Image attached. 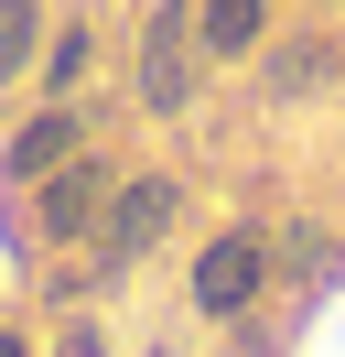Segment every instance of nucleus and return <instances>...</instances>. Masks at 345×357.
Segmentation results:
<instances>
[{
  "label": "nucleus",
  "mask_w": 345,
  "mask_h": 357,
  "mask_svg": "<svg viewBox=\"0 0 345 357\" xmlns=\"http://www.w3.org/2000/svg\"><path fill=\"white\" fill-rule=\"evenodd\" d=\"M141 98L151 109H184L194 98V22L184 11H162V22L141 33Z\"/></svg>",
  "instance_id": "2"
},
{
  "label": "nucleus",
  "mask_w": 345,
  "mask_h": 357,
  "mask_svg": "<svg viewBox=\"0 0 345 357\" xmlns=\"http://www.w3.org/2000/svg\"><path fill=\"white\" fill-rule=\"evenodd\" d=\"M76 76H86V33H65V44H54V54H43V87H54V98H65V87H76Z\"/></svg>",
  "instance_id": "9"
},
{
  "label": "nucleus",
  "mask_w": 345,
  "mask_h": 357,
  "mask_svg": "<svg viewBox=\"0 0 345 357\" xmlns=\"http://www.w3.org/2000/svg\"><path fill=\"white\" fill-rule=\"evenodd\" d=\"M259 22H270V0H205V22H194V33H205L216 54H248Z\"/></svg>",
  "instance_id": "6"
},
{
  "label": "nucleus",
  "mask_w": 345,
  "mask_h": 357,
  "mask_svg": "<svg viewBox=\"0 0 345 357\" xmlns=\"http://www.w3.org/2000/svg\"><path fill=\"white\" fill-rule=\"evenodd\" d=\"M259 271H270V249L237 227V238H216L205 260H194V303L205 314H237V303H259Z\"/></svg>",
  "instance_id": "1"
},
{
  "label": "nucleus",
  "mask_w": 345,
  "mask_h": 357,
  "mask_svg": "<svg viewBox=\"0 0 345 357\" xmlns=\"http://www.w3.org/2000/svg\"><path fill=\"white\" fill-rule=\"evenodd\" d=\"M0 357H22V335H0Z\"/></svg>",
  "instance_id": "11"
},
{
  "label": "nucleus",
  "mask_w": 345,
  "mask_h": 357,
  "mask_svg": "<svg viewBox=\"0 0 345 357\" xmlns=\"http://www.w3.org/2000/svg\"><path fill=\"white\" fill-rule=\"evenodd\" d=\"M97 206H108V162H54V184H43V227H54V238H76Z\"/></svg>",
  "instance_id": "4"
},
{
  "label": "nucleus",
  "mask_w": 345,
  "mask_h": 357,
  "mask_svg": "<svg viewBox=\"0 0 345 357\" xmlns=\"http://www.w3.org/2000/svg\"><path fill=\"white\" fill-rule=\"evenodd\" d=\"M33 33H43V11H33V0H0V76H22V66H33Z\"/></svg>",
  "instance_id": "7"
},
{
  "label": "nucleus",
  "mask_w": 345,
  "mask_h": 357,
  "mask_svg": "<svg viewBox=\"0 0 345 357\" xmlns=\"http://www.w3.org/2000/svg\"><path fill=\"white\" fill-rule=\"evenodd\" d=\"M54 357H108V347H97V325H76V335H65Z\"/></svg>",
  "instance_id": "10"
},
{
  "label": "nucleus",
  "mask_w": 345,
  "mask_h": 357,
  "mask_svg": "<svg viewBox=\"0 0 345 357\" xmlns=\"http://www.w3.org/2000/svg\"><path fill=\"white\" fill-rule=\"evenodd\" d=\"M323 66H335L323 44H291V54L270 66V87H280V98H302V87H323Z\"/></svg>",
  "instance_id": "8"
},
{
  "label": "nucleus",
  "mask_w": 345,
  "mask_h": 357,
  "mask_svg": "<svg viewBox=\"0 0 345 357\" xmlns=\"http://www.w3.org/2000/svg\"><path fill=\"white\" fill-rule=\"evenodd\" d=\"M162 227H172V174H141L119 206H108V249H119V260H141Z\"/></svg>",
  "instance_id": "3"
},
{
  "label": "nucleus",
  "mask_w": 345,
  "mask_h": 357,
  "mask_svg": "<svg viewBox=\"0 0 345 357\" xmlns=\"http://www.w3.org/2000/svg\"><path fill=\"white\" fill-rule=\"evenodd\" d=\"M54 162H76V119H65V109H43L33 130L11 141V174H54Z\"/></svg>",
  "instance_id": "5"
}]
</instances>
